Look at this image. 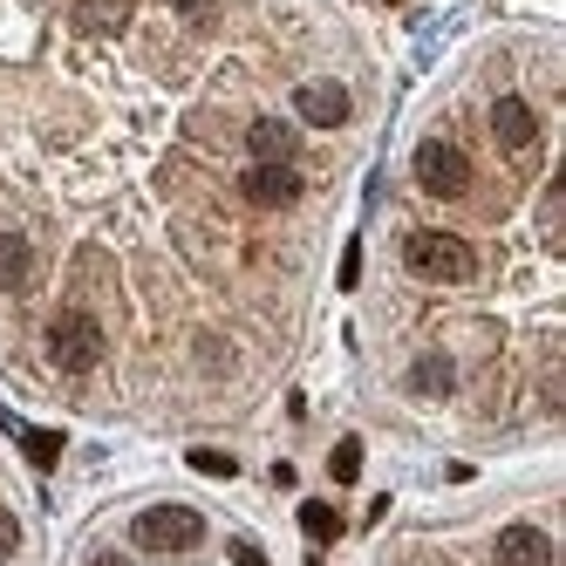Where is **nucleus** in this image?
<instances>
[{"label": "nucleus", "instance_id": "nucleus-1", "mask_svg": "<svg viewBox=\"0 0 566 566\" xmlns=\"http://www.w3.org/2000/svg\"><path fill=\"white\" fill-rule=\"evenodd\" d=\"M402 266H410L417 280H437V287H464V280L478 273V253L458 232H410L402 239Z\"/></svg>", "mask_w": 566, "mask_h": 566}, {"label": "nucleus", "instance_id": "nucleus-2", "mask_svg": "<svg viewBox=\"0 0 566 566\" xmlns=\"http://www.w3.org/2000/svg\"><path fill=\"white\" fill-rule=\"evenodd\" d=\"M49 361H55V369H69V376H90L96 361H103V328H96V314H83V307L55 314V321H49Z\"/></svg>", "mask_w": 566, "mask_h": 566}, {"label": "nucleus", "instance_id": "nucleus-3", "mask_svg": "<svg viewBox=\"0 0 566 566\" xmlns=\"http://www.w3.org/2000/svg\"><path fill=\"white\" fill-rule=\"evenodd\" d=\"M130 539L144 553H191L198 539H206V518H198L191 505H150V512H137Z\"/></svg>", "mask_w": 566, "mask_h": 566}, {"label": "nucleus", "instance_id": "nucleus-4", "mask_svg": "<svg viewBox=\"0 0 566 566\" xmlns=\"http://www.w3.org/2000/svg\"><path fill=\"white\" fill-rule=\"evenodd\" d=\"M417 185H423L430 198H464L471 157H464L451 137H423V144H417Z\"/></svg>", "mask_w": 566, "mask_h": 566}, {"label": "nucleus", "instance_id": "nucleus-5", "mask_svg": "<svg viewBox=\"0 0 566 566\" xmlns=\"http://www.w3.org/2000/svg\"><path fill=\"white\" fill-rule=\"evenodd\" d=\"M492 137H499L505 157H525V150L539 144V116H533V103H525V96H499V103H492Z\"/></svg>", "mask_w": 566, "mask_h": 566}, {"label": "nucleus", "instance_id": "nucleus-6", "mask_svg": "<svg viewBox=\"0 0 566 566\" xmlns=\"http://www.w3.org/2000/svg\"><path fill=\"white\" fill-rule=\"evenodd\" d=\"M294 109H301V124H314V130H342L355 103H348L342 83H301L294 90Z\"/></svg>", "mask_w": 566, "mask_h": 566}, {"label": "nucleus", "instance_id": "nucleus-7", "mask_svg": "<svg viewBox=\"0 0 566 566\" xmlns=\"http://www.w3.org/2000/svg\"><path fill=\"white\" fill-rule=\"evenodd\" d=\"M239 191H247L253 206L280 212V206H294V198H301V171L294 165H253L247 178H239Z\"/></svg>", "mask_w": 566, "mask_h": 566}, {"label": "nucleus", "instance_id": "nucleus-8", "mask_svg": "<svg viewBox=\"0 0 566 566\" xmlns=\"http://www.w3.org/2000/svg\"><path fill=\"white\" fill-rule=\"evenodd\" d=\"M499 566H553V539L539 525H505L499 533Z\"/></svg>", "mask_w": 566, "mask_h": 566}, {"label": "nucleus", "instance_id": "nucleus-9", "mask_svg": "<svg viewBox=\"0 0 566 566\" xmlns=\"http://www.w3.org/2000/svg\"><path fill=\"white\" fill-rule=\"evenodd\" d=\"M247 144H253L260 165H294V124H280V116H260L247 130Z\"/></svg>", "mask_w": 566, "mask_h": 566}, {"label": "nucleus", "instance_id": "nucleus-10", "mask_svg": "<svg viewBox=\"0 0 566 566\" xmlns=\"http://www.w3.org/2000/svg\"><path fill=\"white\" fill-rule=\"evenodd\" d=\"M34 280V247L21 232H0V294H21Z\"/></svg>", "mask_w": 566, "mask_h": 566}, {"label": "nucleus", "instance_id": "nucleus-11", "mask_svg": "<svg viewBox=\"0 0 566 566\" xmlns=\"http://www.w3.org/2000/svg\"><path fill=\"white\" fill-rule=\"evenodd\" d=\"M410 389H417V396H451V389H458V369H451L443 355H423L417 369H410Z\"/></svg>", "mask_w": 566, "mask_h": 566}, {"label": "nucleus", "instance_id": "nucleus-12", "mask_svg": "<svg viewBox=\"0 0 566 566\" xmlns=\"http://www.w3.org/2000/svg\"><path fill=\"white\" fill-rule=\"evenodd\" d=\"M14 437H21V451H28L34 471H55L62 464V430H14Z\"/></svg>", "mask_w": 566, "mask_h": 566}, {"label": "nucleus", "instance_id": "nucleus-13", "mask_svg": "<svg viewBox=\"0 0 566 566\" xmlns=\"http://www.w3.org/2000/svg\"><path fill=\"white\" fill-rule=\"evenodd\" d=\"M301 533H307L314 546L342 539V512H335V505H321V499H307V505H301Z\"/></svg>", "mask_w": 566, "mask_h": 566}, {"label": "nucleus", "instance_id": "nucleus-14", "mask_svg": "<svg viewBox=\"0 0 566 566\" xmlns=\"http://www.w3.org/2000/svg\"><path fill=\"white\" fill-rule=\"evenodd\" d=\"M328 471H335V484H355V478H361V437H342V443H335Z\"/></svg>", "mask_w": 566, "mask_h": 566}, {"label": "nucleus", "instance_id": "nucleus-15", "mask_svg": "<svg viewBox=\"0 0 566 566\" xmlns=\"http://www.w3.org/2000/svg\"><path fill=\"white\" fill-rule=\"evenodd\" d=\"M109 21H124V0H83L75 8V28H109Z\"/></svg>", "mask_w": 566, "mask_h": 566}, {"label": "nucleus", "instance_id": "nucleus-16", "mask_svg": "<svg viewBox=\"0 0 566 566\" xmlns=\"http://www.w3.org/2000/svg\"><path fill=\"white\" fill-rule=\"evenodd\" d=\"M185 464H191V471H206V478H232V471H239V464H232L226 451H191Z\"/></svg>", "mask_w": 566, "mask_h": 566}, {"label": "nucleus", "instance_id": "nucleus-17", "mask_svg": "<svg viewBox=\"0 0 566 566\" xmlns=\"http://www.w3.org/2000/svg\"><path fill=\"white\" fill-rule=\"evenodd\" d=\"M21 546V518H8V512H0V559H8Z\"/></svg>", "mask_w": 566, "mask_h": 566}, {"label": "nucleus", "instance_id": "nucleus-18", "mask_svg": "<svg viewBox=\"0 0 566 566\" xmlns=\"http://www.w3.org/2000/svg\"><path fill=\"white\" fill-rule=\"evenodd\" d=\"M232 566H266V553L253 539H232Z\"/></svg>", "mask_w": 566, "mask_h": 566}, {"label": "nucleus", "instance_id": "nucleus-19", "mask_svg": "<svg viewBox=\"0 0 566 566\" xmlns=\"http://www.w3.org/2000/svg\"><path fill=\"white\" fill-rule=\"evenodd\" d=\"M355 280H361V247L348 239V253H342V287H355Z\"/></svg>", "mask_w": 566, "mask_h": 566}, {"label": "nucleus", "instance_id": "nucleus-20", "mask_svg": "<svg viewBox=\"0 0 566 566\" xmlns=\"http://www.w3.org/2000/svg\"><path fill=\"white\" fill-rule=\"evenodd\" d=\"M90 566H130V559H124V553H96Z\"/></svg>", "mask_w": 566, "mask_h": 566}, {"label": "nucleus", "instance_id": "nucleus-21", "mask_svg": "<svg viewBox=\"0 0 566 566\" xmlns=\"http://www.w3.org/2000/svg\"><path fill=\"white\" fill-rule=\"evenodd\" d=\"M0 430H21V423H14V417H8V410H0Z\"/></svg>", "mask_w": 566, "mask_h": 566}]
</instances>
